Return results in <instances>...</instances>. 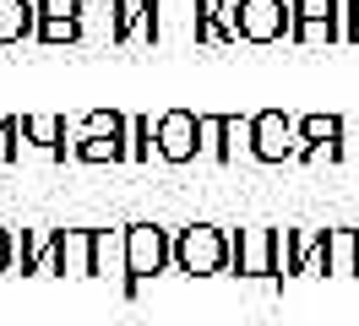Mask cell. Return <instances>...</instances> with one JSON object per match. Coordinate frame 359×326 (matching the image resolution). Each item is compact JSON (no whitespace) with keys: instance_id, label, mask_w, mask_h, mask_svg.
Returning <instances> with one entry per match:
<instances>
[{"instance_id":"16","label":"cell","mask_w":359,"mask_h":326,"mask_svg":"<svg viewBox=\"0 0 359 326\" xmlns=\"http://www.w3.org/2000/svg\"><path fill=\"white\" fill-rule=\"evenodd\" d=\"M126 142H131V163H153V152H158V125L147 120V114H131Z\"/></svg>"},{"instance_id":"20","label":"cell","mask_w":359,"mask_h":326,"mask_svg":"<svg viewBox=\"0 0 359 326\" xmlns=\"http://www.w3.org/2000/svg\"><path fill=\"white\" fill-rule=\"evenodd\" d=\"M299 136L305 142H343V114H305Z\"/></svg>"},{"instance_id":"21","label":"cell","mask_w":359,"mask_h":326,"mask_svg":"<svg viewBox=\"0 0 359 326\" xmlns=\"http://www.w3.org/2000/svg\"><path fill=\"white\" fill-rule=\"evenodd\" d=\"M202 120V158L212 163H229V147H224V114H196Z\"/></svg>"},{"instance_id":"3","label":"cell","mask_w":359,"mask_h":326,"mask_svg":"<svg viewBox=\"0 0 359 326\" xmlns=\"http://www.w3.org/2000/svg\"><path fill=\"white\" fill-rule=\"evenodd\" d=\"M299 120H289L283 109H262L250 114V158L256 163H299Z\"/></svg>"},{"instance_id":"1","label":"cell","mask_w":359,"mask_h":326,"mask_svg":"<svg viewBox=\"0 0 359 326\" xmlns=\"http://www.w3.org/2000/svg\"><path fill=\"white\" fill-rule=\"evenodd\" d=\"M175 266V234L158 229V223H126V278H120V294L136 299V288L158 272Z\"/></svg>"},{"instance_id":"26","label":"cell","mask_w":359,"mask_h":326,"mask_svg":"<svg viewBox=\"0 0 359 326\" xmlns=\"http://www.w3.org/2000/svg\"><path fill=\"white\" fill-rule=\"evenodd\" d=\"M39 17H82V0H33Z\"/></svg>"},{"instance_id":"10","label":"cell","mask_w":359,"mask_h":326,"mask_svg":"<svg viewBox=\"0 0 359 326\" xmlns=\"http://www.w3.org/2000/svg\"><path fill=\"white\" fill-rule=\"evenodd\" d=\"M71 158L76 163H131V142L126 136H76L71 130Z\"/></svg>"},{"instance_id":"14","label":"cell","mask_w":359,"mask_h":326,"mask_svg":"<svg viewBox=\"0 0 359 326\" xmlns=\"http://www.w3.org/2000/svg\"><path fill=\"white\" fill-rule=\"evenodd\" d=\"M327 256H332V278H359V229H332Z\"/></svg>"},{"instance_id":"13","label":"cell","mask_w":359,"mask_h":326,"mask_svg":"<svg viewBox=\"0 0 359 326\" xmlns=\"http://www.w3.org/2000/svg\"><path fill=\"white\" fill-rule=\"evenodd\" d=\"M39 27V6L33 0H0V43H22Z\"/></svg>"},{"instance_id":"8","label":"cell","mask_w":359,"mask_h":326,"mask_svg":"<svg viewBox=\"0 0 359 326\" xmlns=\"http://www.w3.org/2000/svg\"><path fill=\"white\" fill-rule=\"evenodd\" d=\"M55 278H93V229H60Z\"/></svg>"},{"instance_id":"6","label":"cell","mask_w":359,"mask_h":326,"mask_svg":"<svg viewBox=\"0 0 359 326\" xmlns=\"http://www.w3.org/2000/svg\"><path fill=\"white\" fill-rule=\"evenodd\" d=\"M343 39V0H294L289 43H337Z\"/></svg>"},{"instance_id":"22","label":"cell","mask_w":359,"mask_h":326,"mask_svg":"<svg viewBox=\"0 0 359 326\" xmlns=\"http://www.w3.org/2000/svg\"><path fill=\"white\" fill-rule=\"evenodd\" d=\"M207 11H212V22L224 27L229 43H240V0H202Z\"/></svg>"},{"instance_id":"2","label":"cell","mask_w":359,"mask_h":326,"mask_svg":"<svg viewBox=\"0 0 359 326\" xmlns=\"http://www.w3.org/2000/svg\"><path fill=\"white\" fill-rule=\"evenodd\" d=\"M229 234L218 229V223H185V229H175V272H185V278H218V272H229Z\"/></svg>"},{"instance_id":"5","label":"cell","mask_w":359,"mask_h":326,"mask_svg":"<svg viewBox=\"0 0 359 326\" xmlns=\"http://www.w3.org/2000/svg\"><path fill=\"white\" fill-rule=\"evenodd\" d=\"M158 158L163 163H196L202 158V120L191 109L158 114Z\"/></svg>"},{"instance_id":"23","label":"cell","mask_w":359,"mask_h":326,"mask_svg":"<svg viewBox=\"0 0 359 326\" xmlns=\"http://www.w3.org/2000/svg\"><path fill=\"white\" fill-rule=\"evenodd\" d=\"M224 147H229V163H234L240 152H250V120H234V114H224Z\"/></svg>"},{"instance_id":"17","label":"cell","mask_w":359,"mask_h":326,"mask_svg":"<svg viewBox=\"0 0 359 326\" xmlns=\"http://www.w3.org/2000/svg\"><path fill=\"white\" fill-rule=\"evenodd\" d=\"M33 39L39 43H76L82 39V17H39Z\"/></svg>"},{"instance_id":"24","label":"cell","mask_w":359,"mask_h":326,"mask_svg":"<svg viewBox=\"0 0 359 326\" xmlns=\"http://www.w3.org/2000/svg\"><path fill=\"white\" fill-rule=\"evenodd\" d=\"M17 136H22V120H0V163H17L22 158V147H17Z\"/></svg>"},{"instance_id":"4","label":"cell","mask_w":359,"mask_h":326,"mask_svg":"<svg viewBox=\"0 0 359 326\" xmlns=\"http://www.w3.org/2000/svg\"><path fill=\"white\" fill-rule=\"evenodd\" d=\"M294 33V0H240V43H278Z\"/></svg>"},{"instance_id":"11","label":"cell","mask_w":359,"mask_h":326,"mask_svg":"<svg viewBox=\"0 0 359 326\" xmlns=\"http://www.w3.org/2000/svg\"><path fill=\"white\" fill-rule=\"evenodd\" d=\"M126 278V229H93V278Z\"/></svg>"},{"instance_id":"27","label":"cell","mask_w":359,"mask_h":326,"mask_svg":"<svg viewBox=\"0 0 359 326\" xmlns=\"http://www.w3.org/2000/svg\"><path fill=\"white\" fill-rule=\"evenodd\" d=\"M11 266H17V234H11V229H0V278H6Z\"/></svg>"},{"instance_id":"28","label":"cell","mask_w":359,"mask_h":326,"mask_svg":"<svg viewBox=\"0 0 359 326\" xmlns=\"http://www.w3.org/2000/svg\"><path fill=\"white\" fill-rule=\"evenodd\" d=\"M343 39L359 43V0H343Z\"/></svg>"},{"instance_id":"9","label":"cell","mask_w":359,"mask_h":326,"mask_svg":"<svg viewBox=\"0 0 359 326\" xmlns=\"http://www.w3.org/2000/svg\"><path fill=\"white\" fill-rule=\"evenodd\" d=\"M22 142H33L39 152H49L55 163H66V158H71L66 120H60V114H22Z\"/></svg>"},{"instance_id":"25","label":"cell","mask_w":359,"mask_h":326,"mask_svg":"<svg viewBox=\"0 0 359 326\" xmlns=\"http://www.w3.org/2000/svg\"><path fill=\"white\" fill-rule=\"evenodd\" d=\"M158 33H163V0H142V39L158 43Z\"/></svg>"},{"instance_id":"12","label":"cell","mask_w":359,"mask_h":326,"mask_svg":"<svg viewBox=\"0 0 359 326\" xmlns=\"http://www.w3.org/2000/svg\"><path fill=\"white\" fill-rule=\"evenodd\" d=\"M327 234H332V229H294V239H299V278H327V272H332Z\"/></svg>"},{"instance_id":"7","label":"cell","mask_w":359,"mask_h":326,"mask_svg":"<svg viewBox=\"0 0 359 326\" xmlns=\"http://www.w3.org/2000/svg\"><path fill=\"white\" fill-rule=\"evenodd\" d=\"M229 272L240 278H272V229H234L229 234Z\"/></svg>"},{"instance_id":"19","label":"cell","mask_w":359,"mask_h":326,"mask_svg":"<svg viewBox=\"0 0 359 326\" xmlns=\"http://www.w3.org/2000/svg\"><path fill=\"white\" fill-rule=\"evenodd\" d=\"M109 6H114L109 39H114V43H131V39H136V27H142V0H109Z\"/></svg>"},{"instance_id":"18","label":"cell","mask_w":359,"mask_h":326,"mask_svg":"<svg viewBox=\"0 0 359 326\" xmlns=\"http://www.w3.org/2000/svg\"><path fill=\"white\" fill-rule=\"evenodd\" d=\"M126 114H114V109H93V114H82V125H76V136H126Z\"/></svg>"},{"instance_id":"15","label":"cell","mask_w":359,"mask_h":326,"mask_svg":"<svg viewBox=\"0 0 359 326\" xmlns=\"http://www.w3.org/2000/svg\"><path fill=\"white\" fill-rule=\"evenodd\" d=\"M299 278V239L294 229H272V283Z\"/></svg>"}]
</instances>
